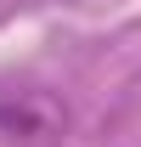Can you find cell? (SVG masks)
<instances>
[{
	"label": "cell",
	"instance_id": "6da1fadb",
	"mask_svg": "<svg viewBox=\"0 0 141 147\" xmlns=\"http://www.w3.org/2000/svg\"><path fill=\"white\" fill-rule=\"evenodd\" d=\"M62 125V113L45 96H0V136L6 142H40Z\"/></svg>",
	"mask_w": 141,
	"mask_h": 147
}]
</instances>
